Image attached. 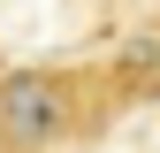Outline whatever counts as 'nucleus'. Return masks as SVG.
<instances>
[{
	"instance_id": "obj_1",
	"label": "nucleus",
	"mask_w": 160,
	"mask_h": 153,
	"mask_svg": "<svg viewBox=\"0 0 160 153\" xmlns=\"http://www.w3.org/2000/svg\"><path fill=\"white\" fill-rule=\"evenodd\" d=\"M69 130V84L53 69H8L0 76V145L46 153Z\"/></svg>"
}]
</instances>
